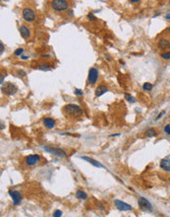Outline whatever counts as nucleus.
<instances>
[{
  "label": "nucleus",
  "instance_id": "nucleus-16",
  "mask_svg": "<svg viewBox=\"0 0 170 217\" xmlns=\"http://www.w3.org/2000/svg\"><path fill=\"white\" fill-rule=\"evenodd\" d=\"M158 47H159L160 48H163V49H166L168 48H170V43L167 41V39H161L159 42H158Z\"/></svg>",
  "mask_w": 170,
  "mask_h": 217
},
{
  "label": "nucleus",
  "instance_id": "nucleus-25",
  "mask_svg": "<svg viewBox=\"0 0 170 217\" xmlns=\"http://www.w3.org/2000/svg\"><path fill=\"white\" fill-rule=\"evenodd\" d=\"M23 51H24V49H23V48H17L15 51H14V54L15 55H21L22 53H23Z\"/></svg>",
  "mask_w": 170,
  "mask_h": 217
},
{
  "label": "nucleus",
  "instance_id": "nucleus-27",
  "mask_svg": "<svg viewBox=\"0 0 170 217\" xmlns=\"http://www.w3.org/2000/svg\"><path fill=\"white\" fill-rule=\"evenodd\" d=\"M88 18H89V19H92V21H95V20H96V18H95V17H94L92 13L88 14Z\"/></svg>",
  "mask_w": 170,
  "mask_h": 217
},
{
  "label": "nucleus",
  "instance_id": "nucleus-23",
  "mask_svg": "<svg viewBox=\"0 0 170 217\" xmlns=\"http://www.w3.org/2000/svg\"><path fill=\"white\" fill-rule=\"evenodd\" d=\"M38 69H41V70H49L50 69V66L49 65H39L38 67Z\"/></svg>",
  "mask_w": 170,
  "mask_h": 217
},
{
  "label": "nucleus",
  "instance_id": "nucleus-22",
  "mask_svg": "<svg viewBox=\"0 0 170 217\" xmlns=\"http://www.w3.org/2000/svg\"><path fill=\"white\" fill-rule=\"evenodd\" d=\"M17 73H18V75L21 76V77H25L27 75V73L24 70H22V69H18V70H17Z\"/></svg>",
  "mask_w": 170,
  "mask_h": 217
},
{
  "label": "nucleus",
  "instance_id": "nucleus-3",
  "mask_svg": "<svg viewBox=\"0 0 170 217\" xmlns=\"http://www.w3.org/2000/svg\"><path fill=\"white\" fill-rule=\"evenodd\" d=\"M51 7L55 11H65L69 7V3L64 0H53L51 1Z\"/></svg>",
  "mask_w": 170,
  "mask_h": 217
},
{
  "label": "nucleus",
  "instance_id": "nucleus-14",
  "mask_svg": "<svg viewBox=\"0 0 170 217\" xmlns=\"http://www.w3.org/2000/svg\"><path fill=\"white\" fill-rule=\"evenodd\" d=\"M107 91H108V89H107L106 86H104V85H99V86L95 89V96L99 97L101 95H103L104 93H106Z\"/></svg>",
  "mask_w": 170,
  "mask_h": 217
},
{
  "label": "nucleus",
  "instance_id": "nucleus-18",
  "mask_svg": "<svg viewBox=\"0 0 170 217\" xmlns=\"http://www.w3.org/2000/svg\"><path fill=\"white\" fill-rule=\"evenodd\" d=\"M155 135H156V132H155V129H154V128L146 130V137H154V136H155Z\"/></svg>",
  "mask_w": 170,
  "mask_h": 217
},
{
  "label": "nucleus",
  "instance_id": "nucleus-34",
  "mask_svg": "<svg viewBox=\"0 0 170 217\" xmlns=\"http://www.w3.org/2000/svg\"><path fill=\"white\" fill-rule=\"evenodd\" d=\"M166 19H167V20H170V12L166 15Z\"/></svg>",
  "mask_w": 170,
  "mask_h": 217
},
{
  "label": "nucleus",
  "instance_id": "nucleus-9",
  "mask_svg": "<svg viewBox=\"0 0 170 217\" xmlns=\"http://www.w3.org/2000/svg\"><path fill=\"white\" fill-rule=\"evenodd\" d=\"M41 160V156L37 155V154H32V155H29L26 157V164L29 165V166H33V165H36L37 163L39 162Z\"/></svg>",
  "mask_w": 170,
  "mask_h": 217
},
{
  "label": "nucleus",
  "instance_id": "nucleus-6",
  "mask_svg": "<svg viewBox=\"0 0 170 217\" xmlns=\"http://www.w3.org/2000/svg\"><path fill=\"white\" fill-rule=\"evenodd\" d=\"M139 206L142 210L144 211H151V208H152V205L151 203L146 199V197H143L141 196L139 197Z\"/></svg>",
  "mask_w": 170,
  "mask_h": 217
},
{
  "label": "nucleus",
  "instance_id": "nucleus-10",
  "mask_svg": "<svg viewBox=\"0 0 170 217\" xmlns=\"http://www.w3.org/2000/svg\"><path fill=\"white\" fill-rule=\"evenodd\" d=\"M9 195H10V196L12 197V199H13V204L14 205H18L22 201L23 196H22V195L20 193V192H18V191H10L9 192Z\"/></svg>",
  "mask_w": 170,
  "mask_h": 217
},
{
  "label": "nucleus",
  "instance_id": "nucleus-26",
  "mask_svg": "<svg viewBox=\"0 0 170 217\" xmlns=\"http://www.w3.org/2000/svg\"><path fill=\"white\" fill-rule=\"evenodd\" d=\"M164 132L165 133H167V134H169L170 135V125L169 124H167L165 127H164Z\"/></svg>",
  "mask_w": 170,
  "mask_h": 217
},
{
  "label": "nucleus",
  "instance_id": "nucleus-33",
  "mask_svg": "<svg viewBox=\"0 0 170 217\" xmlns=\"http://www.w3.org/2000/svg\"><path fill=\"white\" fill-rule=\"evenodd\" d=\"M21 58H22L23 60H26V59H28V56H25V55H22V56H21Z\"/></svg>",
  "mask_w": 170,
  "mask_h": 217
},
{
  "label": "nucleus",
  "instance_id": "nucleus-19",
  "mask_svg": "<svg viewBox=\"0 0 170 217\" xmlns=\"http://www.w3.org/2000/svg\"><path fill=\"white\" fill-rule=\"evenodd\" d=\"M152 84H150V83H149V82H146V83H145L144 84V86H143V89L145 90V91H150L151 89H152Z\"/></svg>",
  "mask_w": 170,
  "mask_h": 217
},
{
  "label": "nucleus",
  "instance_id": "nucleus-35",
  "mask_svg": "<svg viewBox=\"0 0 170 217\" xmlns=\"http://www.w3.org/2000/svg\"><path fill=\"white\" fill-rule=\"evenodd\" d=\"M169 33H170V27H169Z\"/></svg>",
  "mask_w": 170,
  "mask_h": 217
},
{
  "label": "nucleus",
  "instance_id": "nucleus-7",
  "mask_svg": "<svg viewBox=\"0 0 170 217\" xmlns=\"http://www.w3.org/2000/svg\"><path fill=\"white\" fill-rule=\"evenodd\" d=\"M114 204L115 206L118 210L120 211H127V210H132V206L130 204L124 202V201H119V199H115L114 201Z\"/></svg>",
  "mask_w": 170,
  "mask_h": 217
},
{
  "label": "nucleus",
  "instance_id": "nucleus-17",
  "mask_svg": "<svg viewBox=\"0 0 170 217\" xmlns=\"http://www.w3.org/2000/svg\"><path fill=\"white\" fill-rule=\"evenodd\" d=\"M76 196H77L79 199H87V198H88L87 193L85 192L84 191H81V190L77 191V192H76Z\"/></svg>",
  "mask_w": 170,
  "mask_h": 217
},
{
  "label": "nucleus",
  "instance_id": "nucleus-31",
  "mask_svg": "<svg viewBox=\"0 0 170 217\" xmlns=\"http://www.w3.org/2000/svg\"><path fill=\"white\" fill-rule=\"evenodd\" d=\"M0 48H1V51H0V53H3V51H4V45H3V44L2 43H0Z\"/></svg>",
  "mask_w": 170,
  "mask_h": 217
},
{
  "label": "nucleus",
  "instance_id": "nucleus-32",
  "mask_svg": "<svg viewBox=\"0 0 170 217\" xmlns=\"http://www.w3.org/2000/svg\"><path fill=\"white\" fill-rule=\"evenodd\" d=\"M130 2H132V3H137V2H140V0H130Z\"/></svg>",
  "mask_w": 170,
  "mask_h": 217
},
{
  "label": "nucleus",
  "instance_id": "nucleus-29",
  "mask_svg": "<svg viewBox=\"0 0 170 217\" xmlns=\"http://www.w3.org/2000/svg\"><path fill=\"white\" fill-rule=\"evenodd\" d=\"M98 207H99V209L100 210H104V206H103V204L102 203H101V202H98Z\"/></svg>",
  "mask_w": 170,
  "mask_h": 217
},
{
  "label": "nucleus",
  "instance_id": "nucleus-15",
  "mask_svg": "<svg viewBox=\"0 0 170 217\" xmlns=\"http://www.w3.org/2000/svg\"><path fill=\"white\" fill-rule=\"evenodd\" d=\"M20 34L24 39H29L30 38V31L26 26H22L20 28Z\"/></svg>",
  "mask_w": 170,
  "mask_h": 217
},
{
  "label": "nucleus",
  "instance_id": "nucleus-4",
  "mask_svg": "<svg viewBox=\"0 0 170 217\" xmlns=\"http://www.w3.org/2000/svg\"><path fill=\"white\" fill-rule=\"evenodd\" d=\"M22 14H23V18L27 22H33L36 19L35 11L31 8H24L22 11Z\"/></svg>",
  "mask_w": 170,
  "mask_h": 217
},
{
  "label": "nucleus",
  "instance_id": "nucleus-21",
  "mask_svg": "<svg viewBox=\"0 0 170 217\" xmlns=\"http://www.w3.org/2000/svg\"><path fill=\"white\" fill-rule=\"evenodd\" d=\"M161 58H162L163 59H170V51H167V53H161Z\"/></svg>",
  "mask_w": 170,
  "mask_h": 217
},
{
  "label": "nucleus",
  "instance_id": "nucleus-8",
  "mask_svg": "<svg viewBox=\"0 0 170 217\" xmlns=\"http://www.w3.org/2000/svg\"><path fill=\"white\" fill-rule=\"evenodd\" d=\"M98 78V71L95 68H90L89 70V76H88V81L89 84H94L96 80Z\"/></svg>",
  "mask_w": 170,
  "mask_h": 217
},
{
  "label": "nucleus",
  "instance_id": "nucleus-20",
  "mask_svg": "<svg viewBox=\"0 0 170 217\" xmlns=\"http://www.w3.org/2000/svg\"><path fill=\"white\" fill-rule=\"evenodd\" d=\"M125 98H126V100H127L128 102H130V103H136V99L134 98L133 96H131V95L125 94Z\"/></svg>",
  "mask_w": 170,
  "mask_h": 217
},
{
  "label": "nucleus",
  "instance_id": "nucleus-1",
  "mask_svg": "<svg viewBox=\"0 0 170 217\" xmlns=\"http://www.w3.org/2000/svg\"><path fill=\"white\" fill-rule=\"evenodd\" d=\"M64 111L70 116H81L83 115V110L80 106L75 104H68L65 106Z\"/></svg>",
  "mask_w": 170,
  "mask_h": 217
},
{
  "label": "nucleus",
  "instance_id": "nucleus-24",
  "mask_svg": "<svg viewBox=\"0 0 170 217\" xmlns=\"http://www.w3.org/2000/svg\"><path fill=\"white\" fill-rule=\"evenodd\" d=\"M62 216V211L61 210H55L53 213V217H61Z\"/></svg>",
  "mask_w": 170,
  "mask_h": 217
},
{
  "label": "nucleus",
  "instance_id": "nucleus-11",
  "mask_svg": "<svg viewBox=\"0 0 170 217\" xmlns=\"http://www.w3.org/2000/svg\"><path fill=\"white\" fill-rule=\"evenodd\" d=\"M81 159L86 160V161H88L89 164H92L93 166H94V167H96V168H104V166H103L102 164H100L99 162L95 161V160L93 159V158H89V157H87V156H82Z\"/></svg>",
  "mask_w": 170,
  "mask_h": 217
},
{
  "label": "nucleus",
  "instance_id": "nucleus-2",
  "mask_svg": "<svg viewBox=\"0 0 170 217\" xmlns=\"http://www.w3.org/2000/svg\"><path fill=\"white\" fill-rule=\"evenodd\" d=\"M1 91H2V93L5 94V95L12 96L17 92V91H18V87H17L16 85L13 84V83L7 82V83H5L4 85H2Z\"/></svg>",
  "mask_w": 170,
  "mask_h": 217
},
{
  "label": "nucleus",
  "instance_id": "nucleus-12",
  "mask_svg": "<svg viewBox=\"0 0 170 217\" xmlns=\"http://www.w3.org/2000/svg\"><path fill=\"white\" fill-rule=\"evenodd\" d=\"M43 124L47 128L51 129V128H53L55 127V121L51 118H43Z\"/></svg>",
  "mask_w": 170,
  "mask_h": 217
},
{
  "label": "nucleus",
  "instance_id": "nucleus-28",
  "mask_svg": "<svg viewBox=\"0 0 170 217\" xmlns=\"http://www.w3.org/2000/svg\"><path fill=\"white\" fill-rule=\"evenodd\" d=\"M75 94L76 95H83V91L81 89H75Z\"/></svg>",
  "mask_w": 170,
  "mask_h": 217
},
{
  "label": "nucleus",
  "instance_id": "nucleus-5",
  "mask_svg": "<svg viewBox=\"0 0 170 217\" xmlns=\"http://www.w3.org/2000/svg\"><path fill=\"white\" fill-rule=\"evenodd\" d=\"M44 150L47 151L49 153L53 154V155L60 157V158H65L66 157V153L64 150H62L61 148H53V147H48V146H44Z\"/></svg>",
  "mask_w": 170,
  "mask_h": 217
},
{
  "label": "nucleus",
  "instance_id": "nucleus-30",
  "mask_svg": "<svg viewBox=\"0 0 170 217\" xmlns=\"http://www.w3.org/2000/svg\"><path fill=\"white\" fill-rule=\"evenodd\" d=\"M164 113H165V111H162V112H161V113H159V115H158V117L156 118V119H159V118H161V117H162V116L164 115Z\"/></svg>",
  "mask_w": 170,
  "mask_h": 217
},
{
  "label": "nucleus",
  "instance_id": "nucleus-13",
  "mask_svg": "<svg viewBox=\"0 0 170 217\" xmlns=\"http://www.w3.org/2000/svg\"><path fill=\"white\" fill-rule=\"evenodd\" d=\"M160 168L164 171H170V159H168V158L161 159Z\"/></svg>",
  "mask_w": 170,
  "mask_h": 217
}]
</instances>
